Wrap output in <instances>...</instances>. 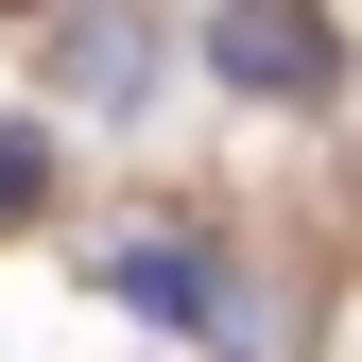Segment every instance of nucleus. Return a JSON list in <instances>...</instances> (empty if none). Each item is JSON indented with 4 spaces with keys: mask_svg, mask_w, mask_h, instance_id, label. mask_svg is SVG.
<instances>
[{
    "mask_svg": "<svg viewBox=\"0 0 362 362\" xmlns=\"http://www.w3.org/2000/svg\"><path fill=\"white\" fill-rule=\"evenodd\" d=\"M207 69L242 86V104H328V86H345V35L310 18V0H224V18H207Z\"/></svg>",
    "mask_w": 362,
    "mask_h": 362,
    "instance_id": "obj_1",
    "label": "nucleus"
},
{
    "mask_svg": "<svg viewBox=\"0 0 362 362\" xmlns=\"http://www.w3.org/2000/svg\"><path fill=\"white\" fill-rule=\"evenodd\" d=\"M52 104H104V121L156 104V18L139 0H69L52 18Z\"/></svg>",
    "mask_w": 362,
    "mask_h": 362,
    "instance_id": "obj_2",
    "label": "nucleus"
},
{
    "mask_svg": "<svg viewBox=\"0 0 362 362\" xmlns=\"http://www.w3.org/2000/svg\"><path fill=\"white\" fill-rule=\"evenodd\" d=\"M52 207V121H0V224Z\"/></svg>",
    "mask_w": 362,
    "mask_h": 362,
    "instance_id": "obj_5",
    "label": "nucleus"
},
{
    "mask_svg": "<svg viewBox=\"0 0 362 362\" xmlns=\"http://www.w3.org/2000/svg\"><path fill=\"white\" fill-rule=\"evenodd\" d=\"M207 345H224V362H293V310L259 293V276H224V293H207Z\"/></svg>",
    "mask_w": 362,
    "mask_h": 362,
    "instance_id": "obj_4",
    "label": "nucleus"
},
{
    "mask_svg": "<svg viewBox=\"0 0 362 362\" xmlns=\"http://www.w3.org/2000/svg\"><path fill=\"white\" fill-rule=\"evenodd\" d=\"M52 18H69V0H52Z\"/></svg>",
    "mask_w": 362,
    "mask_h": 362,
    "instance_id": "obj_6",
    "label": "nucleus"
},
{
    "mask_svg": "<svg viewBox=\"0 0 362 362\" xmlns=\"http://www.w3.org/2000/svg\"><path fill=\"white\" fill-rule=\"evenodd\" d=\"M104 293L139 310V328H190V345H207V293H224V259H207V242H104Z\"/></svg>",
    "mask_w": 362,
    "mask_h": 362,
    "instance_id": "obj_3",
    "label": "nucleus"
}]
</instances>
